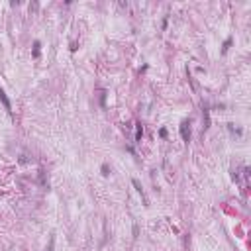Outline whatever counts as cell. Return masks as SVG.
<instances>
[{"instance_id":"1","label":"cell","mask_w":251,"mask_h":251,"mask_svg":"<svg viewBox=\"0 0 251 251\" xmlns=\"http://www.w3.org/2000/svg\"><path fill=\"white\" fill-rule=\"evenodd\" d=\"M181 137H182V141H185V143L190 141V124H188V122H182L181 124Z\"/></svg>"},{"instance_id":"2","label":"cell","mask_w":251,"mask_h":251,"mask_svg":"<svg viewBox=\"0 0 251 251\" xmlns=\"http://www.w3.org/2000/svg\"><path fill=\"white\" fill-rule=\"evenodd\" d=\"M0 102L4 104V108L8 110V114H12V104H10V100H8V96H6V92H4L2 86H0Z\"/></svg>"},{"instance_id":"3","label":"cell","mask_w":251,"mask_h":251,"mask_svg":"<svg viewBox=\"0 0 251 251\" xmlns=\"http://www.w3.org/2000/svg\"><path fill=\"white\" fill-rule=\"evenodd\" d=\"M132 185L136 186V190H137V192H139V194H141V198H143V202L147 204V196H145V192H143V188H141V185H139V181H137V179H133V181H132Z\"/></svg>"},{"instance_id":"4","label":"cell","mask_w":251,"mask_h":251,"mask_svg":"<svg viewBox=\"0 0 251 251\" xmlns=\"http://www.w3.org/2000/svg\"><path fill=\"white\" fill-rule=\"evenodd\" d=\"M141 136H143V128H141V124L136 126V141H141Z\"/></svg>"},{"instance_id":"5","label":"cell","mask_w":251,"mask_h":251,"mask_svg":"<svg viewBox=\"0 0 251 251\" xmlns=\"http://www.w3.org/2000/svg\"><path fill=\"white\" fill-rule=\"evenodd\" d=\"M39 47H41V43H39V41H35V43H33V57H35V59L39 57Z\"/></svg>"},{"instance_id":"6","label":"cell","mask_w":251,"mask_h":251,"mask_svg":"<svg viewBox=\"0 0 251 251\" xmlns=\"http://www.w3.org/2000/svg\"><path fill=\"white\" fill-rule=\"evenodd\" d=\"M47 251H55V236H51V239H49V247Z\"/></svg>"},{"instance_id":"7","label":"cell","mask_w":251,"mask_h":251,"mask_svg":"<svg viewBox=\"0 0 251 251\" xmlns=\"http://www.w3.org/2000/svg\"><path fill=\"white\" fill-rule=\"evenodd\" d=\"M104 102H106V90H100V104L104 106Z\"/></svg>"},{"instance_id":"8","label":"cell","mask_w":251,"mask_h":251,"mask_svg":"<svg viewBox=\"0 0 251 251\" xmlns=\"http://www.w3.org/2000/svg\"><path fill=\"white\" fill-rule=\"evenodd\" d=\"M229 43H232V39H228V41H226V43H224V49H222V51H224V53H226V51H228V47H229Z\"/></svg>"},{"instance_id":"9","label":"cell","mask_w":251,"mask_h":251,"mask_svg":"<svg viewBox=\"0 0 251 251\" xmlns=\"http://www.w3.org/2000/svg\"><path fill=\"white\" fill-rule=\"evenodd\" d=\"M102 175H108V165H102Z\"/></svg>"}]
</instances>
